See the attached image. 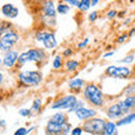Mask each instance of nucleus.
<instances>
[{"instance_id": "nucleus-1", "label": "nucleus", "mask_w": 135, "mask_h": 135, "mask_svg": "<svg viewBox=\"0 0 135 135\" xmlns=\"http://www.w3.org/2000/svg\"><path fill=\"white\" fill-rule=\"evenodd\" d=\"M56 7L53 0L43 2L40 8V18L46 28H53L56 25Z\"/></svg>"}, {"instance_id": "nucleus-2", "label": "nucleus", "mask_w": 135, "mask_h": 135, "mask_svg": "<svg viewBox=\"0 0 135 135\" xmlns=\"http://www.w3.org/2000/svg\"><path fill=\"white\" fill-rule=\"evenodd\" d=\"M83 98L88 100L91 105H94L96 107H101L104 105V94L101 91L98 86H96L94 83H90L83 88L82 91Z\"/></svg>"}, {"instance_id": "nucleus-3", "label": "nucleus", "mask_w": 135, "mask_h": 135, "mask_svg": "<svg viewBox=\"0 0 135 135\" xmlns=\"http://www.w3.org/2000/svg\"><path fill=\"white\" fill-rule=\"evenodd\" d=\"M47 54L46 51L43 49H31L23 52L22 54H19L18 57V64L19 65H24L27 62H34V63H41L46 61Z\"/></svg>"}, {"instance_id": "nucleus-4", "label": "nucleus", "mask_w": 135, "mask_h": 135, "mask_svg": "<svg viewBox=\"0 0 135 135\" xmlns=\"http://www.w3.org/2000/svg\"><path fill=\"white\" fill-rule=\"evenodd\" d=\"M18 81L23 87H37L43 81V77L38 71L24 70L18 73Z\"/></svg>"}, {"instance_id": "nucleus-5", "label": "nucleus", "mask_w": 135, "mask_h": 135, "mask_svg": "<svg viewBox=\"0 0 135 135\" xmlns=\"http://www.w3.org/2000/svg\"><path fill=\"white\" fill-rule=\"evenodd\" d=\"M105 126H106V122H105L103 118H97V117L89 118V119L84 120V123L82 124L84 133L91 134V135L104 134Z\"/></svg>"}, {"instance_id": "nucleus-6", "label": "nucleus", "mask_w": 135, "mask_h": 135, "mask_svg": "<svg viewBox=\"0 0 135 135\" xmlns=\"http://www.w3.org/2000/svg\"><path fill=\"white\" fill-rule=\"evenodd\" d=\"M35 41L43 44L46 50H53L57 46V41L55 37V34L49 29H43L38 31L35 34Z\"/></svg>"}, {"instance_id": "nucleus-7", "label": "nucleus", "mask_w": 135, "mask_h": 135, "mask_svg": "<svg viewBox=\"0 0 135 135\" xmlns=\"http://www.w3.org/2000/svg\"><path fill=\"white\" fill-rule=\"evenodd\" d=\"M18 41H19L18 33H16L12 29L5 34H2L1 37H0V50H1V52L5 53L7 51L11 50L18 43Z\"/></svg>"}, {"instance_id": "nucleus-8", "label": "nucleus", "mask_w": 135, "mask_h": 135, "mask_svg": "<svg viewBox=\"0 0 135 135\" xmlns=\"http://www.w3.org/2000/svg\"><path fill=\"white\" fill-rule=\"evenodd\" d=\"M77 100H78V98L74 95H65L54 101V103L51 105V108L52 109H63V110L68 109V110H69L70 108H72L75 105Z\"/></svg>"}, {"instance_id": "nucleus-9", "label": "nucleus", "mask_w": 135, "mask_h": 135, "mask_svg": "<svg viewBox=\"0 0 135 135\" xmlns=\"http://www.w3.org/2000/svg\"><path fill=\"white\" fill-rule=\"evenodd\" d=\"M106 74L112 78H119L125 79L131 75V70L127 66H117V65H109L106 69Z\"/></svg>"}, {"instance_id": "nucleus-10", "label": "nucleus", "mask_w": 135, "mask_h": 135, "mask_svg": "<svg viewBox=\"0 0 135 135\" xmlns=\"http://www.w3.org/2000/svg\"><path fill=\"white\" fill-rule=\"evenodd\" d=\"M71 124L69 122H65L64 124L62 125H57V124H53L51 122H47L46 124V133L47 134H63V135H66V134H71Z\"/></svg>"}, {"instance_id": "nucleus-11", "label": "nucleus", "mask_w": 135, "mask_h": 135, "mask_svg": "<svg viewBox=\"0 0 135 135\" xmlns=\"http://www.w3.org/2000/svg\"><path fill=\"white\" fill-rule=\"evenodd\" d=\"M18 57L19 54L17 51H12V50L7 51V52H5L2 57V65L6 69H11V68L16 65V63H18Z\"/></svg>"}, {"instance_id": "nucleus-12", "label": "nucleus", "mask_w": 135, "mask_h": 135, "mask_svg": "<svg viewBox=\"0 0 135 135\" xmlns=\"http://www.w3.org/2000/svg\"><path fill=\"white\" fill-rule=\"evenodd\" d=\"M124 116V113L120 108V105L119 103H116V104H113L112 106H109L107 109V117L112 120H115V119H119Z\"/></svg>"}, {"instance_id": "nucleus-13", "label": "nucleus", "mask_w": 135, "mask_h": 135, "mask_svg": "<svg viewBox=\"0 0 135 135\" xmlns=\"http://www.w3.org/2000/svg\"><path fill=\"white\" fill-rule=\"evenodd\" d=\"M75 116L79 120H87L89 118H92V117H96L97 115V112L95 109H91V108H87V107H82L78 109L77 112L74 113Z\"/></svg>"}, {"instance_id": "nucleus-14", "label": "nucleus", "mask_w": 135, "mask_h": 135, "mask_svg": "<svg viewBox=\"0 0 135 135\" xmlns=\"http://www.w3.org/2000/svg\"><path fill=\"white\" fill-rule=\"evenodd\" d=\"M120 108L123 110L124 115H126V113H129L131 110H133L135 108V95L126 96V98L124 100L119 101Z\"/></svg>"}, {"instance_id": "nucleus-15", "label": "nucleus", "mask_w": 135, "mask_h": 135, "mask_svg": "<svg viewBox=\"0 0 135 135\" xmlns=\"http://www.w3.org/2000/svg\"><path fill=\"white\" fill-rule=\"evenodd\" d=\"M1 12H2L3 16L7 17V18H9V19H14V18H16V17H18V15H19L18 8H16L12 3H6V5H2Z\"/></svg>"}, {"instance_id": "nucleus-16", "label": "nucleus", "mask_w": 135, "mask_h": 135, "mask_svg": "<svg viewBox=\"0 0 135 135\" xmlns=\"http://www.w3.org/2000/svg\"><path fill=\"white\" fill-rule=\"evenodd\" d=\"M133 122H135V112L129 113V114H126L124 117L119 118V119L116 122V124H117L118 127H119V126H124V125L132 124Z\"/></svg>"}, {"instance_id": "nucleus-17", "label": "nucleus", "mask_w": 135, "mask_h": 135, "mask_svg": "<svg viewBox=\"0 0 135 135\" xmlns=\"http://www.w3.org/2000/svg\"><path fill=\"white\" fill-rule=\"evenodd\" d=\"M84 87V81L80 78H74V79H71L69 81V88L71 90H74V91H79L81 90L82 88Z\"/></svg>"}, {"instance_id": "nucleus-18", "label": "nucleus", "mask_w": 135, "mask_h": 135, "mask_svg": "<svg viewBox=\"0 0 135 135\" xmlns=\"http://www.w3.org/2000/svg\"><path fill=\"white\" fill-rule=\"evenodd\" d=\"M49 122H51V123H53V124L62 125V124H64L65 122H68L66 115L64 113H56V114H54V115L50 118Z\"/></svg>"}, {"instance_id": "nucleus-19", "label": "nucleus", "mask_w": 135, "mask_h": 135, "mask_svg": "<svg viewBox=\"0 0 135 135\" xmlns=\"http://www.w3.org/2000/svg\"><path fill=\"white\" fill-rule=\"evenodd\" d=\"M117 124L115 122H106V126H105V135H114L117 134Z\"/></svg>"}, {"instance_id": "nucleus-20", "label": "nucleus", "mask_w": 135, "mask_h": 135, "mask_svg": "<svg viewBox=\"0 0 135 135\" xmlns=\"http://www.w3.org/2000/svg\"><path fill=\"white\" fill-rule=\"evenodd\" d=\"M78 68H79V61L77 60H69L65 63V69L69 72H74Z\"/></svg>"}, {"instance_id": "nucleus-21", "label": "nucleus", "mask_w": 135, "mask_h": 135, "mask_svg": "<svg viewBox=\"0 0 135 135\" xmlns=\"http://www.w3.org/2000/svg\"><path fill=\"white\" fill-rule=\"evenodd\" d=\"M41 108H42V100L40 98H35L33 101L32 108H31L32 113L33 114H38L41 112Z\"/></svg>"}, {"instance_id": "nucleus-22", "label": "nucleus", "mask_w": 135, "mask_h": 135, "mask_svg": "<svg viewBox=\"0 0 135 135\" xmlns=\"http://www.w3.org/2000/svg\"><path fill=\"white\" fill-rule=\"evenodd\" d=\"M91 0H80L79 5H78V9L81 11H87L90 9L91 7Z\"/></svg>"}, {"instance_id": "nucleus-23", "label": "nucleus", "mask_w": 135, "mask_h": 135, "mask_svg": "<svg viewBox=\"0 0 135 135\" xmlns=\"http://www.w3.org/2000/svg\"><path fill=\"white\" fill-rule=\"evenodd\" d=\"M56 10H57V14L66 15V14H69V11H70V5H66V2L65 3H59L56 6Z\"/></svg>"}, {"instance_id": "nucleus-24", "label": "nucleus", "mask_w": 135, "mask_h": 135, "mask_svg": "<svg viewBox=\"0 0 135 135\" xmlns=\"http://www.w3.org/2000/svg\"><path fill=\"white\" fill-rule=\"evenodd\" d=\"M84 101L83 100H81V99H78L77 100V103H75V105L72 107V108H70L69 110H68V113H75L78 110V109H80V108H82V107H84Z\"/></svg>"}, {"instance_id": "nucleus-25", "label": "nucleus", "mask_w": 135, "mask_h": 135, "mask_svg": "<svg viewBox=\"0 0 135 135\" xmlns=\"http://www.w3.org/2000/svg\"><path fill=\"white\" fill-rule=\"evenodd\" d=\"M63 65V62H62V57L60 55H56L55 57H54V60H53V69H55V70H59V69H61Z\"/></svg>"}, {"instance_id": "nucleus-26", "label": "nucleus", "mask_w": 135, "mask_h": 135, "mask_svg": "<svg viewBox=\"0 0 135 135\" xmlns=\"http://www.w3.org/2000/svg\"><path fill=\"white\" fill-rule=\"evenodd\" d=\"M134 59H135V56L133 55V54H129V55L125 56L124 59H122V60H119L118 62H119V63H123V64H131V63L134 62Z\"/></svg>"}, {"instance_id": "nucleus-27", "label": "nucleus", "mask_w": 135, "mask_h": 135, "mask_svg": "<svg viewBox=\"0 0 135 135\" xmlns=\"http://www.w3.org/2000/svg\"><path fill=\"white\" fill-rule=\"evenodd\" d=\"M9 31H11V24L6 23V22L1 23V27H0V33H1V35L7 33V32H9Z\"/></svg>"}, {"instance_id": "nucleus-28", "label": "nucleus", "mask_w": 135, "mask_h": 135, "mask_svg": "<svg viewBox=\"0 0 135 135\" xmlns=\"http://www.w3.org/2000/svg\"><path fill=\"white\" fill-rule=\"evenodd\" d=\"M18 114H19L20 116H23V117H29L31 115H33V113H32L31 109H27V108H22V109H19Z\"/></svg>"}, {"instance_id": "nucleus-29", "label": "nucleus", "mask_w": 135, "mask_h": 135, "mask_svg": "<svg viewBox=\"0 0 135 135\" xmlns=\"http://www.w3.org/2000/svg\"><path fill=\"white\" fill-rule=\"evenodd\" d=\"M125 96H131V95H135V84H131L124 91Z\"/></svg>"}, {"instance_id": "nucleus-30", "label": "nucleus", "mask_w": 135, "mask_h": 135, "mask_svg": "<svg viewBox=\"0 0 135 135\" xmlns=\"http://www.w3.org/2000/svg\"><path fill=\"white\" fill-rule=\"evenodd\" d=\"M83 132H84L83 127H81V126H78V127L72 128V131H71V134H72V135H81Z\"/></svg>"}, {"instance_id": "nucleus-31", "label": "nucleus", "mask_w": 135, "mask_h": 135, "mask_svg": "<svg viewBox=\"0 0 135 135\" xmlns=\"http://www.w3.org/2000/svg\"><path fill=\"white\" fill-rule=\"evenodd\" d=\"M27 134H28V129L25 127H19L15 132V135H27Z\"/></svg>"}, {"instance_id": "nucleus-32", "label": "nucleus", "mask_w": 135, "mask_h": 135, "mask_svg": "<svg viewBox=\"0 0 135 135\" xmlns=\"http://www.w3.org/2000/svg\"><path fill=\"white\" fill-rule=\"evenodd\" d=\"M128 34H123V35H119L117 37V43H119V44H122V43H124V42L128 38Z\"/></svg>"}, {"instance_id": "nucleus-33", "label": "nucleus", "mask_w": 135, "mask_h": 135, "mask_svg": "<svg viewBox=\"0 0 135 135\" xmlns=\"http://www.w3.org/2000/svg\"><path fill=\"white\" fill-rule=\"evenodd\" d=\"M97 18H98V11H92L90 12V15H89V22L91 23H94L97 20Z\"/></svg>"}, {"instance_id": "nucleus-34", "label": "nucleus", "mask_w": 135, "mask_h": 135, "mask_svg": "<svg viewBox=\"0 0 135 135\" xmlns=\"http://www.w3.org/2000/svg\"><path fill=\"white\" fill-rule=\"evenodd\" d=\"M64 1L68 3V5L72 6V7H78L80 0H64Z\"/></svg>"}, {"instance_id": "nucleus-35", "label": "nucleus", "mask_w": 135, "mask_h": 135, "mask_svg": "<svg viewBox=\"0 0 135 135\" xmlns=\"http://www.w3.org/2000/svg\"><path fill=\"white\" fill-rule=\"evenodd\" d=\"M89 38H86V40H83L82 42H80V43L78 44V49H84L86 46L88 45V43H89Z\"/></svg>"}, {"instance_id": "nucleus-36", "label": "nucleus", "mask_w": 135, "mask_h": 135, "mask_svg": "<svg viewBox=\"0 0 135 135\" xmlns=\"http://www.w3.org/2000/svg\"><path fill=\"white\" fill-rule=\"evenodd\" d=\"M106 16H107L108 19H113V18H115V17L117 16V11L116 10H109Z\"/></svg>"}, {"instance_id": "nucleus-37", "label": "nucleus", "mask_w": 135, "mask_h": 135, "mask_svg": "<svg viewBox=\"0 0 135 135\" xmlns=\"http://www.w3.org/2000/svg\"><path fill=\"white\" fill-rule=\"evenodd\" d=\"M72 53H73L72 49H65L64 51H63V56H64V57H69V56L72 55Z\"/></svg>"}, {"instance_id": "nucleus-38", "label": "nucleus", "mask_w": 135, "mask_h": 135, "mask_svg": "<svg viewBox=\"0 0 135 135\" xmlns=\"http://www.w3.org/2000/svg\"><path fill=\"white\" fill-rule=\"evenodd\" d=\"M114 55V52L112 51V52H107V53H105L104 55H103V57L104 59H107V57H110V56H113Z\"/></svg>"}, {"instance_id": "nucleus-39", "label": "nucleus", "mask_w": 135, "mask_h": 135, "mask_svg": "<svg viewBox=\"0 0 135 135\" xmlns=\"http://www.w3.org/2000/svg\"><path fill=\"white\" fill-rule=\"evenodd\" d=\"M100 2V0H91V5L92 6H97Z\"/></svg>"}, {"instance_id": "nucleus-40", "label": "nucleus", "mask_w": 135, "mask_h": 135, "mask_svg": "<svg viewBox=\"0 0 135 135\" xmlns=\"http://www.w3.org/2000/svg\"><path fill=\"white\" fill-rule=\"evenodd\" d=\"M134 34H135V28H132V29L129 31V33H128V36L131 37V36H133Z\"/></svg>"}, {"instance_id": "nucleus-41", "label": "nucleus", "mask_w": 135, "mask_h": 135, "mask_svg": "<svg viewBox=\"0 0 135 135\" xmlns=\"http://www.w3.org/2000/svg\"><path fill=\"white\" fill-rule=\"evenodd\" d=\"M31 1H33V2H41V3H43V2H45V1H47V0H31Z\"/></svg>"}, {"instance_id": "nucleus-42", "label": "nucleus", "mask_w": 135, "mask_h": 135, "mask_svg": "<svg viewBox=\"0 0 135 135\" xmlns=\"http://www.w3.org/2000/svg\"><path fill=\"white\" fill-rule=\"evenodd\" d=\"M35 128H36V127H35V126H32V127H31V128H28V134H29V133H32V132H33V131H34V129H35Z\"/></svg>"}, {"instance_id": "nucleus-43", "label": "nucleus", "mask_w": 135, "mask_h": 135, "mask_svg": "<svg viewBox=\"0 0 135 135\" xmlns=\"http://www.w3.org/2000/svg\"><path fill=\"white\" fill-rule=\"evenodd\" d=\"M5 125H6L5 119H1V127H5Z\"/></svg>"}, {"instance_id": "nucleus-44", "label": "nucleus", "mask_w": 135, "mask_h": 135, "mask_svg": "<svg viewBox=\"0 0 135 135\" xmlns=\"http://www.w3.org/2000/svg\"><path fill=\"white\" fill-rule=\"evenodd\" d=\"M129 22H131V19H129V18H127V19H126V20H125V24H126V25H127V24H129Z\"/></svg>"}]
</instances>
